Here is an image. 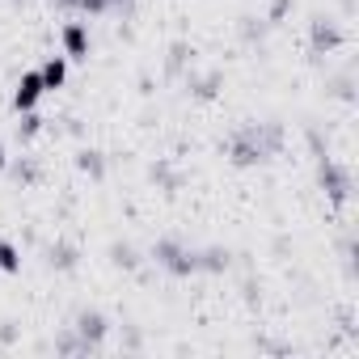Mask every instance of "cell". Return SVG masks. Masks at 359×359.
<instances>
[{
    "label": "cell",
    "instance_id": "1",
    "mask_svg": "<svg viewBox=\"0 0 359 359\" xmlns=\"http://www.w3.org/2000/svg\"><path fill=\"white\" fill-rule=\"evenodd\" d=\"M43 76H39V68L34 72H22V81H18V89H13V110L18 114H30L39 102H43Z\"/></svg>",
    "mask_w": 359,
    "mask_h": 359
},
{
    "label": "cell",
    "instance_id": "2",
    "mask_svg": "<svg viewBox=\"0 0 359 359\" xmlns=\"http://www.w3.org/2000/svg\"><path fill=\"white\" fill-rule=\"evenodd\" d=\"M60 39H64V60H89V30H85V22H68Z\"/></svg>",
    "mask_w": 359,
    "mask_h": 359
},
{
    "label": "cell",
    "instance_id": "3",
    "mask_svg": "<svg viewBox=\"0 0 359 359\" xmlns=\"http://www.w3.org/2000/svg\"><path fill=\"white\" fill-rule=\"evenodd\" d=\"M39 76H43V89L51 93V89H64V81H68V60L64 55H51L43 68H39Z\"/></svg>",
    "mask_w": 359,
    "mask_h": 359
},
{
    "label": "cell",
    "instance_id": "4",
    "mask_svg": "<svg viewBox=\"0 0 359 359\" xmlns=\"http://www.w3.org/2000/svg\"><path fill=\"white\" fill-rule=\"evenodd\" d=\"M0 271H5V275H18L22 271V254H18L13 241H0Z\"/></svg>",
    "mask_w": 359,
    "mask_h": 359
},
{
    "label": "cell",
    "instance_id": "5",
    "mask_svg": "<svg viewBox=\"0 0 359 359\" xmlns=\"http://www.w3.org/2000/svg\"><path fill=\"white\" fill-rule=\"evenodd\" d=\"M313 43H317V47H338V30H330V26L317 22V26H313Z\"/></svg>",
    "mask_w": 359,
    "mask_h": 359
},
{
    "label": "cell",
    "instance_id": "6",
    "mask_svg": "<svg viewBox=\"0 0 359 359\" xmlns=\"http://www.w3.org/2000/svg\"><path fill=\"white\" fill-rule=\"evenodd\" d=\"M81 169H85V173H102V161H97L93 152H85V156H81Z\"/></svg>",
    "mask_w": 359,
    "mask_h": 359
},
{
    "label": "cell",
    "instance_id": "7",
    "mask_svg": "<svg viewBox=\"0 0 359 359\" xmlns=\"http://www.w3.org/2000/svg\"><path fill=\"white\" fill-rule=\"evenodd\" d=\"M283 9H287V0H275V9H271V18H279Z\"/></svg>",
    "mask_w": 359,
    "mask_h": 359
},
{
    "label": "cell",
    "instance_id": "8",
    "mask_svg": "<svg viewBox=\"0 0 359 359\" xmlns=\"http://www.w3.org/2000/svg\"><path fill=\"white\" fill-rule=\"evenodd\" d=\"M0 169H5V144H0Z\"/></svg>",
    "mask_w": 359,
    "mask_h": 359
}]
</instances>
